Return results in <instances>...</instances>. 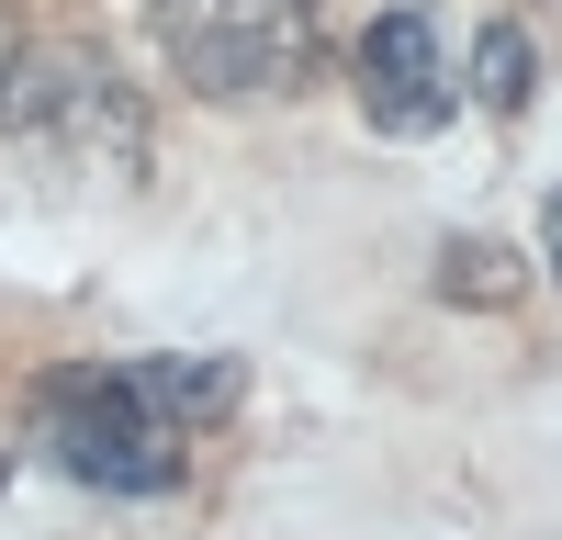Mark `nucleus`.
I'll return each mask as SVG.
<instances>
[{
    "instance_id": "nucleus-3",
    "label": "nucleus",
    "mask_w": 562,
    "mask_h": 540,
    "mask_svg": "<svg viewBox=\"0 0 562 540\" xmlns=\"http://www.w3.org/2000/svg\"><path fill=\"white\" fill-rule=\"evenodd\" d=\"M360 113L383 135H439L461 113V68L439 45V12H416V0L371 12V34H360Z\"/></svg>"
},
{
    "instance_id": "nucleus-7",
    "label": "nucleus",
    "mask_w": 562,
    "mask_h": 540,
    "mask_svg": "<svg viewBox=\"0 0 562 540\" xmlns=\"http://www.w3.org/2000/svg\"><path fill=\"white\" fill-rule=\"evenodd\" d=\"M540 248H551V282H562V180H551V203H540Z\"/></svg>"
},
{
    "instance_id": "nucleus-2",
    "label": "nucleus",
    "mask_w": 562,
    "mask_h": 540,
    "mask_svg": "<svg viewBox=\"0 0 562 540\" xmlns=\"http://www.w3.org/2000/svg\"><path fill=\"white\" fill-rule=\"evenodd\" d=\"M147 34L192 102H281L315 68V0H147Z\"/></svg>"
},
{
    "instance_id": "nucleus-6",
    "label": "nucleus",
    "mask_w": 562,
    "mask_h": 540,
    "mask_svg": "<svg viewBox=\"0 0 562 540\" xmlns=\"http://www.w3.org/2000/svg\"><path fill=\"white\" fill-rule=\"evenodd\" d=\"M12 68H23V12L0 0V90H12Z\"/></svg>"
},
{
    "instance_id": "nucleus-4",
    "label": "nucleus",
    "mask_w": 562,
    "mask_h": 540,
    "mask_svg": "<svg viewBox=\"0 0 562 540\" xmlns=\"http://www.w3.org/2000/svg\"><path fill=\"white\" fill-rule=\"evenodd\" d=\"M529 90H540V45H529L518 12H495L484 45H473V102L484 113H529Z\"/></svg>"
},
{
    "instance_id": "nucleus-5",
    "label": "nucleus",
    "mask_w": 562,
    "mask_h": 540,
    "mask_svg": "<svg viewBox=\"0 0 562 540\" xmlns=\"http://www.w3.org/2000/svg\"><path fill=\"white\" fill-rule=\"evenodd\" d=\"M450 270H461L450 293H473V304H495V293H506V248H450Z\"/></svg>"
},
{
    "instance_id": "nucleus-1",
    "label": "nucleus",
    "mask_w": 562,
    "mask_h": 540,
    "mask_svg": "<svg viewBox=\"0 0 562 540\" xmlns=\"http://www.w3.org/2000/svg\"><path fill=\"white\" fill-rule=\"evenodd\" d=\"M237 405V360H68L34 394V450L90 495H169L192 428Z\"/></svg>"
}]
</instances>
